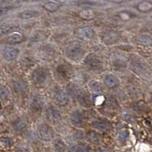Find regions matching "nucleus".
I'll return each instance as SVG.
<instances>
[{
	"label": "nucleus",
	"mask_w": 152,
	"mask_h": 152,
	"mask_svg": "<svg viewBox=\"0 0 152 152\" xmlns=\"http://www.w3.org/2000/svg\"><path fill=\"white\" fill-rule=\"evenodd\" d=\"M118 17L121 20H123V21H127V20H129V19L133 18L134 17H135V15L132 13L129 12H119V14L117 15Z\"/></svg>",
	"instance_id": "nucleus-31"
},
{
	"label": "nucleus",
	"mask_w": 152,
	"mask_h": 152,
	"mask_svg": "<svg viewBox=\"0 0 152 152\" xmlns=\"http://www.w3.org/2000/svg\"><path fill=\"white\" fill-rule=\"evenodd\" d=\"M53 148L56 152H66V146L61 138H56L53 142Z\"/></svg>",
	"instance_id": "nucleus-29"
},
{
	"label": "nucleus",
	"mask_w": 152,
	"mask_h": 152,
	"mask_svg": "<svg viewBox=\"0 0 152 152\" xmlns=\"http://www.w3.org/2000/svg\"><path fill=\"white\" fill-rule=\"evenodd\" d=\"M24 40V37L23 34L19 31H12L8 34L5 38H2V42L8 45H15L22 43Z\"/></svg>",
	"instance_id": "nucleus-8"
},
{
	"label": "nucleus",
	"mask_w": 152,
	"mask_h": 152,
	"mask_svg": "<svg viewBox=\"0 0 152 152\" xmlns=\"http://www.w3.org/2000/svg\"><path fill=\"white\" fill-rule=\"evenodd\" d=\"M100 38L107 45H113V44H116L119 41L120 39V35L117 31L108 30V31H103Z\"/></svg>",
	"instance_id": "nucleus-9"
},
{
	"label": "nucleus",
	"mask_w": 152,
	"mask_h": 152,
	"mask_svg": "<svg viewBox=\"0 0 152 152\" xmlns=\"http://www.w3.org/2000/svg\"><path fill=\"white\" fill-rule=\"evenodd\" d=\"M88 88H90L91 91L96 94H100L103 91V87L99 81L96 80H91L88 84Z\"/></svg>",
	"instance_id": "nucleus-28"
},
{
	"label": "nucleus",
	"mask_w": 152,
	"mask_h": 152,
	"mask_svg": "<svg viewBox=\"0 0 152 152\" xmlns=\"http://www.w3.org/2000/svg\"><path fill=\"white\" fill-rule=\"evenodd\" d=\"M69 152H91V148L85 144H77L69 148Z\"/></svg>",
	"instance_id": "nucleus-26"
},
{
	"label": "nucleus",
	"mask_w": 152,
	"mask_h": 152,
	"mask_svg": "<svg viewBox=\"0 0 152 152\" xmlns=\"http://www.w3.org/2000/svg\"><path fill=\"white\" fill-rule=\"evenodd\" d=\"M150 100H151V104H152V92H151V97H150Z\"/></svg>",
	"instance_id": "nucleus-37"
},
{
	"label": "nucleus",
	"mask_w": 152,
	"mask_h": 152,
	"mask_svg": "<svg viewBox=\"0 0 152 152\" xmlns=\"http://www.w3.org/2000/svg\"><path fill=\"white\" fill-rule=\"evenodd\" d=\"M0 95H1V100L2 102L6 101L7 100H9V96H10V91L6 86L2 85L1 89H0Z\"/></svg>",
	"instance_id": "nucleus-30"
},
{
	"label": "nucleus",
	"mask_w": 152,
	"mask_h": 152,
	"mask_svg": "<svg viewBox=\"0 0 152 152\" xmlns=\"http://www.w3.org/2000/svg\"><path fill=\"white\" fill-rule=\"evenodd\" d=\"M103 81H104V85L110 89H113V88H116L119 84V79L112 74L106 75L104 77Z\"/></svg>",
	"instance_id": "nucleus-20"
},
{
	"label": "nucleus",
	"mask_w": 152,
	"mask_h": 152,
	"mask_svg": "<svg viewBox=\"0 0 152 152\" xmlns=\"http://www.w3.org/2000/svg\"><path fill=\"white\" fill-rule=\"evenodd\" d=\"M145 31L146 33L152 34V22H149L145 27Z\"/></svg>",
	"instance_id": "nucleus-35"
},
{
	"label": "nucleus",
	"mask_w": 152,
	"mask_h": 152,
	"mask_svg": "<svg viewBox=\"0 0 152 152\" xmlns=\"http://www.w3.org/2000/svg\"><path fill=\"white\" fill-rule=\"evenodd\" d=\"M55 75L57 78L62 80V81H67L72 76V68L69 65L66 63H60L57 65L54 70Z\"/></svg>",
	"instance_id": "nucleus-6"
},
{
	"label": "nucleus",
	"mask_w": 152,
	"mask_h": 152,
	"mask_svg": "<svg viewBox=\"0 0 152 152\" xmlns=\"http://www.w3.org/2000/svg\"><path fill=\"white\" fill-rule=\"evenodd\" d=\"M46 117L50 123L56 124L62 119V113L54 106L51 105L46 110Z\"/></svg>",
	"instance_id": "nucleus-12"
},
{
	"label": "nucleus",
	"mask_w": 152,
	"mask_h": 152,
	"mask_svg": "<svg viewBox=\"0 0 152 152\" xmlns=\"http://www.w3.org/2000/svg\"><path fill=\"white\" fill-rule=\"evenodd\" d=\"M136 9L140 12L148 13L152 11V2L148 0H143L142 2H138L135 6Z\"/></svg>",
	"instance_id": "nucleus-25"
},
{
	"label": "nucleus",
	"mask_w": 152,
	"mask_h": 152,
	"mask_svg": "<svg viewBox=\"0 0 152 152\" xmlns=\"http://www.w3.org/2000/svg\"><path fill=\"white\" fill-rule=\"evenodd\" d=\"M69 121L75 127L81 128L85 123V116L79 110H74L69 115Z\"/></svg>",
	"instance_id": "nucleus-10"
},
{
	"label": "nucleus",
	"mask_w": 152,
	"mask_h": 152,
	"mask_svg": "<svg viewBox=\"0 0 152 152\" xmlns=\"http://www.w3.org/2000/svg\"><path fill=\"white\" fill-rule=\"evenodd\" d=\"M62 5V2L57 1V0H49L43 4L42 7L47 12L53 13L59 10Z\"/></svg>",
	"instance_id": "nucleus-18"
},
{
	"label": "nucleus",
	"mask_w": 152,
	"mask_h": 152,
	"mask_svg": "<svg viewBox=\"0 0 152 152\" xmlns=\"http://www.w3.org/2000/svg\"><path fill=\"white\" fill-rule=\"evenodd\" d=\"M40 13L38 11L36 10H24L22 12H19L18 15V17L21 20L24 21H27V20H30V19H33L35 18H37L38 16H40Z\"/></svg>",
	"instance_id": "nucleus-22"
},
{
	"label": "nucleus",
	"mask_w": 152,
	"mask_h": 152,
	"mask_svg": "<svg viewBox=\"0 0 152 152\" xmlns=\"http://www.w3.org/2000/svg\"><path fill=\"white\" fill-rule=\"evenodd\" d=\"M91 126L94 129L101 132H107L111 129V124L105 119H96L91 123Z\"/></svg>",
	"instance_id": "nucleus-13"
},
{
	"label": "nucleus",
	"mask_w": 152,
	"mask_h": 152,
	"mask_svg": "<svg viewBox=\"0 0 152 152\" xmlns=\"http://www.w3.org/2000/svg\"><path fill=\"white\" fill-rule=\"evenodd\" d=\"M1 143L5 147H9L13 143V141L9 137H2L1 138Z\"/></svg>",
	"instance_id": "nucleus-34"
},
{
	"label": "nucleus",
	"mask_w": 152,
	"mask_h": 152,
	"mask_svg": "<svg viewBox=\"0 0 152 152\" xmlns=\"http://www.w3.org/2000/svg\"><path fill=\"white\" fill-rule=\"evenodd\" d=\"M52 99L58 107H66L69 102V96L66 91L59 85H55L52 91Z\"/></svg>",
	"instance_id": "nucleus-4"
},
{
	"label": "nucleus",
	"mask_w": 152,
	"mask_h": 152,
	"mask_svg": "<svg viewBox=\"0 0 152 152\" xmlns=\"http://www.w3.org/2000/svg\"><path fill=\"white\" fill-rule=\"evenodd\" d=\"M12 88L17 93H23L28 90V85L21 79H17L12 82Z\"/></svg>",
	"instance_id": "nucleus-23"
},
{
	"label": "nucleus",
	"mask_w": 152,
	"mask_h": 152,
	"mask_svg": "<svg viewBox=\"0 0 152 152\" xmlns=\"http://www.w3.org/2000/svg\"><path fill=\"white\" fill-rule=\"evenodd\" d=\"M40 56L44 59H53L56 55V50L53 47V46L46 44L39 49Z\"/></svg>",
	"instance_id": "nucleus-17"
},
{
	"label": "nucleus",
	"mask_w": 152,
	"mask_h": 152,
	"mask_svg": "<svg viewBox=\"0 0 152 152\" xmlns=\"http://www.w3.org/2000/svg\"><path fill=\"white\" fill-rule=\"evenodd\" d=\"M34 1H40V0H34Z\"/></svg>",
	"instance_id": "nucleus-38"
},
{
	"label": "nucleus",
	"mask_w": 152,
	"mask_h": 152,
	"mask_svg": "<svg viewBox=\"0 0 152 152\" xmlns=\"http://www.w3.org/2000/svg\"><path fill=\"white\" fill-rule=\"evenodd\" d=\"M83 66L89 72H100L104 69V62L95 53H89L83 60Z\"/></svg>",
	"instance_id": "nucleus-3"
},
{
	"label": "nucleus",
	"mask_w": 152,
	"mask_h": 152,
	"mask_svg": "<svg viewBox=\"0 0 152 152\" xmlns=\"http://www.w3.org/2000/svg\"><path fill=\"white\" fill-rule=\"evenodd\" d=\"M19 55V50L12 47H5L2 51V56L4 59L8 62L15 60Z\"/></svg>",
	"instance_id": "nucleus-14"
},
{
	"label": "nucleus",
	"mask_w": 152,
	"mask_h": 152,
	"mask_svg": "<svg viewBox=\"0 0 152 152\" xmlns=\"http://www.w3.org/2000/svg\"><path fill=\"white\" fill-rule=\"evenodd\" d=\"M37 135L40 139L48 142L53 138L54 132L50 125L47 123H41L38 126Z\"/></svg>",
	"instance_id": "nucleus-7"
},
{
	"label": "nucleus",
	"mask_w": 152,
	"mask_h": 152,
	"mask_svg": "<svg viewBox=\"0 0 152 152\" xmlns=\"http://www.w3.org/2000/svg\"><path fill=\"white\" fill-rule=\"evenodd\" d=\"M129 61L130 67L136 74L142 75L148 72V68L147 65L145 64V62L140 58L133 56L130 57Z\"/></svg>",
	"instance_id": "nucleus-5"
},
{
	"label": "nucleus",
	"mask_w": 152,
	"mask_h": 152,
	"mask_svg": "<svg viewBox=\"0 0 152 152\" xmlns=\"http://www.w3.org/2000/svg\"><path fill=\"white\" fill-rule=\"evenodd\" d=\"M129 138V131L128 130H123L120 132L119 133V135H118V138H119V141L122 143L126 142Z\"/></svg>",
	"instance_id": "nucleus-33"
},
{
	"label": "nucleus",
	"mask_w": 152,
	"mask_h": 152,
	"mask_svg": "<svg viewBox=\"0 0 152 152\" xmlns=\"http://www.w3.org/2000/svg\"><path fill=\"white\" fill-rule=\"evenodd\" d=\"M85 136H86L87 139H88L89 142L94 144L99 143V142H101L103 139L102 135H100L98 132L94 131V130H90V131H88V132L86 133Z\"/></svg>",
	"instance_id": "nucleus-24"
},
{
	"label": "nucleus",
	"mask_w": 152,
	"mask_h": 152,
	"mask_svg": "<svg viewBox=\"0 0 152 152\" xmlns=\"http://www.w3.org/2000/svg\"><path fill=\"white\" fill-rule=\"evenodd\" d=\"M50 71L45 66H38L31 70L30 80L32 85L36 88H43L50 79Z\"/></svg>",
	"instance_id": "nucleus-2"
},
{
	"label": "nucleus",
	"mask_w": 152,
	"mask_h": 152,
	"mask_svg": "<svg viewBox=\"0 0 152 152\" xmlns=\"http://www.w3.org/2000/svg\"><path fill=\"white\" fill-rule=\"evenodd\" d=\"M113 65L114 69L116 70H121V69H126V63L124 61L121 60V59H116L113 62Z\"/></svg>",
	"instance_id": "nucleus-32"
},
{
	"label": "nucleus",
	"mask_w": 152,
	"mask_h": 152,
	"mask_svg": "<svg viewBox=\"0 0 152 152\" xmlns=\"http://www.w3.org/2000/svg\"><path fill=\"white\" fill-rule=\"evenodd\" d=\"M108 1L113 3H123V2H127L128 0H108Z\"/></svg>",
	"instance_id": "nucleus-36"
},
{
	"label": "nucleus",
	"mask_w": 152,
	"mask_h": 152,
	"mask_svg": "<svg viewBox=\"0 0 152 152\" xmlns=\"http://www.w3.org/2000/svg\"><path fill=\"white\" fill-rule=\"evenodd\" d=\"M137 43L141 44V45L146 46V47H150L152 46V38L149 34H140L136 37Z\"/></svg>",
	"instance_id": "nucleus-27"
},
{
	"label": "nucleus",
	"mask_w": 152,
	"mask_h": 152,
	"mask_svg": "<svg viewBox=\"0 0 152 152\" xmlns=\"http://www.w3.org/2000/svg\"><path fill=\"white\" fill-rule=\"evenodd\" d=\"M27 126L28 124H27L26 121L21 117H18L15 119L12 124V129L17 133L23 132L27 129Z\"/></svg>",
	"instance_id": "nucleus-21"
},
{
	"label": "nucleus",
	"mask_w": 152,
	"mask_h": 152,
	"mask_svg": "<svg viewBox=\"0 0 152 152\" xmlns=\"http://www.w3.org/2000/svg\"><path fill=\"white\" fill-rule=\"evenodd\" d=\"M78 16L81 19L85 21L93 20L97 16V13L91 8H85L78 12Z\"/></svg>",
	"instance_id": "nucleus-19"
},
{
	"label": "nucleus",
	"mask_w": 152,
	"mask_h": 152,
	"mask_svg": "<svg viewBox=\"0 0 152 152\" xmlns=\"http://www.w3.org/2000/svg\"><path fill=\"white\" fill-rule=\"evenodd\" d=\"M66 92L68 93L69 97H71L72 98L77 100V99L79 97L80 95L83 93L84 91L75 83L69 82L66 85Z\"/></svg>",
	"instance_id": "nucleus-16"
},
{
	"label": "nucleus",
	"mask_w": 152,
	"mask_h": 152,
	"mask_svg": "<svg viewBox=\"0 0 152 152\" xmlns=\"http://www.w3.org/2000/svg\"><path fill=\"white\" fill-rule=\"evenodd\" d=\"M76 36L83 40H91L95 37V32L90 27H81L75 31Z\"/></svg>",
	"instance_id": "nucleus-11"
},
{
	"label": "nucleus",
	"mask_w": 152,
	"mask_h": 152,
	"mask_svg": "<svg viewBox=\"0 0 152 152\" xmlns=\"http://www.w3.org/2000/svg\"><path fill=\"white\" fill-rule=\"evenodd\" d=\"M64 55L72 62H80L84 60L86 56V48L83 43L80 42H72L65 47Z\"/></svg>",
	"instance_id": "nucleus-1"
},
{
	"label": "nucleus",
	"mask_w": 152,
	"mask_h": 152,
	"mask_svg": "<svg viewBox=\"0 0 152 152\" xmlns=\"http://www.w3.org/2000/svg\"><path fill=\"white\" fill-rule=\"evenodd\" d=\"M44 105V100L40 95H34L31 98L30 103V108L32 111L36 113H39L43 110Z\"/></svg>",
	"instance_id": "nucleus-15"
}]
</instances>
